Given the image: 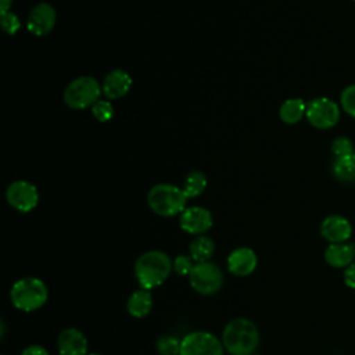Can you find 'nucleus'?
Returning <instances> with one entry per match:
<instances>
[{"mask_svg": "<svg viewBox=\"0 0 355 355\" xmlns=\"http://www.w3.org/2000/svg\"><path fill=\"white\" fill-rule=\"evenodd\" d=\"M173 270L169 255L159 250L143 252L135 262V276L141 288L153 290L161 286Z\"/></svg>", "mask_w": 355, "mask_h": 355, "instance_id": "1", "label": "nucleus"}, {"mask_svg": "<svg viewBox=\"0 0 355 355\" xmlns=\"http://www.w3.org/2000/svg\"><path fill=\"white\" fill-rule=\"evenodd\" d=\"M222 344L230 355H252L259 344L258 327L247 318H234L223 329Z\"/></svg>", "mask_w": 355, "mask_h": 355, "instance_id": "2", "label": "nucleus"}, {"mask_svg": "<svg viewBox=\"0 0 355 355\" xmlns=\"http://www.w3.org/2000/svg\"><path fill=\"white\" fill-rule=\"evenodd\" d=\"M187 200L183 189L171 183H158L153 186L147 194L150 209L165 218L180 215L186 209Z\"/></svg>", "mask_w": 355, "mask_h": 355, "instance_id": "3", "label": "nucleus"}, {"mask_svg": "<svg viewBox=\"0 0 355 355\" xmlns=\"http://www.w3.org/2000/svg\"><path fill=\"white\" fill-rule=\"evenodd\" d=\"M49 297L47 286L39 277L18 279L10 290L12 305L22 312H33L40 309Z\"/></svg>", "mask_w": 355, "mask_h": 355, "instance_id": "4", "label": "nucleus"}, {"mask_svg": "<svg viewBox=\"0 0 355 355\" xmlns=\"http://www.w3.org/2000/svg\"><path fill=\"white\" fill-rule=\"evenodd\" d=\"M101 85L93 76H79L64 90V103L72 110H85L100 100Z\"/></svg>", "mask_w": 355, "mask_h": 355, "instance_id": "5", "label": "nucleus"}, {"mask_svg": "<svg viewBox=\"0 0 355 355\" xmlns=\"http://www.w3.org/2000/svg\"><path fill=\"white\" fill-rule=\"evenodd\" d=\"M189 282L196 293L201 295H212L220 290L223 284V273L220 268L211 261L200 262L194 265Z\"/></svg>", "mask_w": 355, "mask_h": 355, "instance_id": "6", "label": "nucleus"}, {"mask_svg": "<svg viewBox=\"0 0 355 355\" xmlns=\"http://www.w3.org/2000/svg\"><path fill=\"white\" fill-rule=\"evenodd\" d=\"M179 355H223V344L215 334L197 330L180 340Z\"/></svg>", "mask_w": 355, "mask_h": 355, "instance_id": "7", "label": "nucleus"}, {"mask_svg": "<svg viewBox=\"0 0 355 355\" xmlns=\"http://www.w3.org/2000/svg\"><path fill=\"white\" fill-rule=\"evenodd\" d=\"M305 116L313 128L329 129L338 122L340 110L333 100L327 97H318L306 104Z\"/></svg>", "mask_w": 355, "mask_h": 355, "instance_id": "8", "label": "nucleus"}, {"mask_svg": "<svg viewBox=\"0 0 355 355\" xmlns=\"http://www.w3.org/2000/svg\"><path fill=\"white\" fill-rule=\"evenodd\" d=\"M7 202L19 212H31L37 207L39 191L37 187L28 180H15L7 186Z\"/></svg>", "mask_w": 355, "mask_h": 355, "instance_id": "9", "label": "nucleus"}, {"mask_svg": "<svg viewBox=\"0 0 355 355\" xmlns=\"http://www.w3.org/2000/svg\"><path fill=\"white\" fill-rule=\"evenodd\" d=\"M214 225V218L209 209L196 205L186 207V209L179 215V226L183 232L189 234L201 236L208 232Z\"/></svg>", "mask_w": 355, "mask_h": 355, "instance_id": "10", "label": "nucleus"}, {"mask_svg": "<svg viewBox=\"0 0 355 355\" xmlns=\"http://www.w3.org/2000/svg\"><path fill=\"white\" fill-rule=\"evenodd\" d=\"M57 12L49 3H39L35 6L26 18V28L35 36H44L50 33L55 25Z\"/></svg>", "mask_w": 355, "mask_h": 355, "instance_id": "11", "label": "nucleus"}, {"mask_svg": "<svg viewBox=\"0 0 355 355\" xmlns=\"http://www.w3.org/2000/svg\"><path fill=\"white\" fill-rule=\"evenodd\" d=\"M57 349L60 355H87L89 343L79 329L67 327L57 337Z\"/></svg>", "mask_w": 355, "mask_h": 355, "instance_id": "12", "label": "nucleus"}, {"mask_svg": "<svg viewBox=\"0 0 355 355\" xmlns=\"http://www.w3.org/2000/svg\"><path fill=\"white\" fill-rule=\"evenodd\" d=\"M320 234L330 244L345 243L352 234V226L341 215H329L320 225Z\"/></svg>", "mask_w": 355, "mask_h": 355, "instance_id": "13", "label": "nucleus"}, {"mask_svg": "<svg viewBox=\"0 0 355 355\" xmlns=\"http://www.w3.org/2000/svg\"><path fill=\"white\" fill-rule=\"evenodd\" d=\"M226 262L230 273H233L234 276L244 277L255 270L258 265V258L254 250L248 247H239L229 254Z\"/></svg>", "mask_w": 355, "mask_h": 355, "instance_id": "14", "label": "nucleus"}, {"mask_svg": "<svg viewBox=\"0 0 355 355\" xmlns=\"http://www.w3.org/2000/svg\"><path fill=\"white\" fill-rule=\"evenodd\" d=\"M130 87H132V78L123 69L110 71L101 83L103 94L108 100H116L126 96Z\"/></svg>", "mask_w": 355, "mask_h": 355, "instance_id": "15", "label": "nucleus"}, {"mask_svg": "<svg viewBox=\"0 0 355 355\" xmlns=\"http://www.w3.org/2000/svg\"><path fill=\"white\" fill-rule=\"evenodd\" d=\"M324 259L333 268H347L355 261L354 245L347 243L330 244L324 251Z\"/></svg>", "mask_w": 355, "mask_h": 355, "instance_id": "16", "label": "nucleus"}, {"mask_svg": "<svg viewBox=\"0 0 355 355\" xmlns=\"http://www.w3.org/2000/svg\"><path fill=\"white\" fill-rule=\"evenodd\" d=\"M153 308V295L150 290L146 288H139L136 291H133L128 301H126V309L129 312L130 316L133 318H144L150 313Z\"/></svg>", "mask_w": 355, "mask_h": 355, "instance_id": "17", "label": "nucleus"}, {"mask_svg": "<svg viewBox=\"0 0 355 355\" xmlns=\"http://www.w3.org/2000/svg\"><path fill=\"white\" fill-rule=\"evenodd\" d=\"M215 252V243L208 236H197L189 245V255L196 263L207 262Z\"/></svg>", "mask_w": 355, "mask_h": 355, "instance_id": "18", "label": "nucleus"}, {"mask_svg": "<svg viewBox=\"0 0 355 355\" xmlns=\"http://www.w3.org/2000/svg\"><path fill=\"white\" fill-rule=\"evenodd\" d=\"M306 112V104L302 98H288L286 100L279 110V116L284 123L293 125L302 119Z\"/></svg>", "mask_w": 355, "mask_h": 355, "instance_id": "19", "label": "nucleus"}, {"mask_svg": "<svg viewBox=\"0 0 355 355\" xmlns=\"http://www.w3.org/2000/svg\"><path fill=\"white\" fill-rule=\"evenodd\" d=\"M331 172L340 182H355V153L344 157H336Z\"/></svg>", "mask_w": 355, "mask_h": 355, "instance_id": "20", "label": "nucleus"}, {"mask_svg": "<svg viewBox=\"0 0 355 355\" xmlns=\"http://www.w3.org/2000/svg\"><path fill=\"white\" fill-rule=\"evenodd\" d=\"M183 191L187 196V198H196L198 196H201L204 193V190L207 189V178L202 172L200 171H193L190 172L186 179H184V184H183Z\"/></svg>", "mask_w": 355, "mask_h": 355, "instance_id": "21", "label": "nucleus"}, {"mask_svg": "<svg viewBox=\"0 0 355 355\" xmlns=\"http://www.w3.org/2000/svg\"><path fill=\"white\" fill-rule=\"evenodd\" d=\"M155 349L159 355H179L180 354V340L173 336H161L155 341Z\"/></svg>", "mask_w": 355, "mask_h": 355, "instance_id": "22", "label": "nucleus"}, {"mask_svg": "<svg viewBox=\"0 0 355 355\" xmlns=\"http://www.w3.org/2000/svg\"><path fill=\"white\" fill-rule=\"evenodd\" d=\"M92 114L96 121L98 122H108L114 116V107L110 103V100H98L92 105Z\"/></svg>", "mask_w": 355, "mask_h": 355, "instance_id": "23", "label": "nucleus"}, {"mask_svg": "<svg viewBox=\"0 0 355 355\" xmlns=\"http://www.w3.org/2000/svg\"><path fill=\"white\" fill-rule=\"evenodd\" d=\"M194 259L190 255H184L180 254L178 255L173 261H172V266L173 270L179 275V276H190L193 268H194Z\"/></svg>", "mask_w": 355, "mask_h": 355, "instance_id": "24", "label": "nucleus"}, {"mask_svg": "<svg viewBox=\"0 0 355 355\" xmlns=\"http://www.w3.org/2000/svg\"><path fill=\"white\" fill-rule=\"evenodd\" d=\"M331 151L336 157H344V155H349L354 154V144L352 141L345 137V136H340L336 137L331 143Z\"/></svg>", "mask_w": 355, "mask_h": 355, "instance_id": "25", "label": "nucleus"}, {"mask_svg": "<svg viewBox=\"0 0 355 355\" xmlns=\"http://www.w3.org/2000/svg\"><path fill=\"white\" fill-rule=\"evenodd\" d=\"M1 26L7 35H15L21 28V21L15 12L7 11L1 14Z\"/></svg>", "mask_w": 355, "mask_h": 355, "instance_id": "26", "label": "nucleus"}, {"mask_svg": "<svg viewBox=\"0 0 355 355\" xmlns=\"http://www.w3.org/2000/svg\"><path fill=\"white\" fill-rule=\"evenodd\" d=\"M341 105L345 110V112L355 118V85H351L343 90Z\"/></svg>", "mask_w": 355, "mask_h": 355, "instance_id": "27", "label": "nucleus"}, {"mask_svg": "<svg viewBox=\"0 0 355 355\" xmlns=\"http://www.w3.org/2000/svg\"><path fill=\"white\" fill-rule=\"evenodd\" d=\"M344 283L349 288H355V262L344 269Z\"/></svg>", "mask_w": 355, "mask_h": 355, "instance_id": "28", "label": "nucleus"}, {"mask_svg": "<svg viewBox=\"0 0 355 355\" xmlns=\"http://www.w3.org/2000/svg\"><path fill=\"white\" fill-rule=\"evenodd\" d=\"M21 355H50V354L43 345L32 344V345H28L26 348H24Z\"/></svg>", "mask_w": 355, "mask_h": 355, "instance_id": "29", "label": "nucleus"}, {"mask_svg": "<svg viewBox=\"0 0 355 355\" xmlns=\"http://www.w3.org/2000/svg\"><path fill=\"white\" fill-rule=\"evenodd\" d=\"M11 1H12V0H0V10H1V14L10 11Z\"/></svg>", "mask_w": 355, "mask_h": 355, "instance_id": "30", "label": "nucleus"}, {"mask_svg": "<svg viewBox=\"0 0 355 355\" xmlns=\"http://www.w3.org/2000/svg\"><path fill=\"white\" fill-rule=\"evenodd\" d=\"M87 355H101V354H97V352H92V354H87Z\"/></svg>", "mask_w": 355, "mask_h": 355, "instance_id": "31", "label": "nucleus"}, {"mask_svg": "<svg viewBox=\"0 0 355 355\" xmlns=\"http://www.w3.org/2000/svg\"><path fill=\"white\" fill-rule=\"evenodd\" d=\"M354 252H355V245H354Z\"/></svg>", "mask_w": 355, "mask_h": 355, "instance_id": "32", "label": "nucleus"}, {"mask_svg": "<svg viewBox=\"0 0 355 355\" xmlns=\"http://www.w3.org/2000/svg\"><path fill=\"white\" fill-rule=\"evenodd\" d=\"M3 355H6V354H3Z\"/></svg>", "mask_w": 355, "mask_h": 355, "instance_id": "33", "label": "nucleus"}, {"mask_svg": "<svg viewBox=\"0 0 355 355\" xmlns=\"http://www.w3.org/2000/svg\"><path fill=\"white\" fill-rule=\"evenodd\" d=\"M252 355H254V354H252Z\"/></svg>", "mask_w": 355, "mask_h": 355, "instance_id": "34", "label": "nucleus"}]
</instances>
